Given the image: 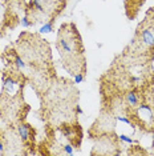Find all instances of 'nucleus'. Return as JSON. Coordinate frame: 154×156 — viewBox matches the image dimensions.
<instances>
[{"instance_id":"1","label":"nucleus","mask_w":154,"mask_h":156,"mask_svg":"<svg viewBox=\"0 0 154 156\" xmlns=\"http://www.w3.org/2000/svg\"><path fill=\"white\" fill-rule=\"evenodd\" d=\"M137 36L139 39V43H142L146 47H154V30L150 27H146L145 24H139Z\"/></svg>"},{"instance_id":"2","label":"nucleus","mask_w":154,"mask_h":156,"mask_svg":"<svg viewBox=\"0 0 154 156\" xmlns=\"http://www.w3.org/2000/svg\"><path fill=\"white\" fill-rule=\"evenodd\" d=\"M17 133H19V136H20V139H22L23 143H29V141L35 140L36 131H35L28 123L20 122L17 124Z\"/></svg>"},{"instance_id":"3","label":"nucleus","mask_w":154,"mask_h":156,"mask_svg":"<svg viewBox=\"0 0 154 156\" xmlns=\"http://www.w3.org/2000/svg\"><path fill=\"white\" fill-rule=\"evenodd\" d=\"M125 99H126V101H128V104L130 105V107H136V105L138 104V95H137V92H134V91H129L126 95H125Z\"/></svg>"},{"instance_id":"4","label":"nucleus","mask_w":154,"mask_h":156,"mask_svg":"<svg viewBox=\"0 0 154 156\" xmlns=\"http://www.w3.org/2000/svg\"><path fill=\"white\" fill-rule=\"evenodd\" d=\"M12 58H13V64H15L17 68H19V69H25V67H27L25 62H24V60L20 58L16 52H13V54H12Z\"/></svg>"},{"instance_id":"5","label":"nucleus","mask_w":154,"mask_h":156,"mask_svg":"<svg viewBox=\"0 0 154 156\" xmlns=\"http://www.w3.org/2000/svg\"><path fill=\"white\" fill-rule=\"evenodd\" d=\"M53 30H55L53 28V22H48L40 28V32L41 34H51V32H53Z\"/></svg>"},{"instance_id":"6","label":"nucleus","mask_w":154,"mask_h":156,"mask_svg":"<svg viewBox=\"0 0 154 156\" xmlns=\"http://www.w3.org/2000/svg\"><path fill=\"white\" fill-rule=\"evenodd\" d=\"M22 26L24 27V28H29V27H32V26H35V22H31L29 20V17H23L22 19Z\"/></svg>"},{"instance_id":"7","label":"nucleus","mask_w":154,"mask_h":156,"mask_svg":"<svg viewBox=\"0 0 154 156\" xmlns=\"http://www.w3.org/2000/svg\"><path fill=\"white\" fill-rule=\"evenodd\" d=\"M118 139H120L121 141H124V143H128V144H132L133 141H134L132 137L126 136V135H120V136H118Z\"/></svg>"},{"instance_id":"8","label":"nucleus","mask_w":154,"mask_h":156,"mask_svg":"<svg viewBox=\"0 0 154 156\" xmlns=\"http://www.w3.org/2000/svg\"><path fill=\"white\" fill-rule=\"evenodd\" d=\"M84 73L82 72H77L76 75H75V83H77V84H80V83H82L84 81Z\"/></svg>"},{"instance_id":"9","label":"nucleus","mask_w":154,"mask_h":156,"mask_svg":"<svg viewBox=\"0 0 154 156\" xmlns=\"http://www.w3.org/2000/svg\"><path fill=\"white\" fill-rule=\"evenodd\" d=\"M64 151H65V154H68V155H73V147L71 144H65L64 145Z\"/></svg>"},{"instance_id":"10","label":"nucleus","mask_w":154,"mask_h":156,"mask_svg":"<svg viewBox=\"0 0 154 156\" xmlns=\"http://www.w3.org/2000/svg\"><path fill=\"white\" fill-rule=\"evenodd\" d=\"M118 120V122H122V123H126V124H132V120L130 119H128V118H125V116H117L116 118Z\"/></svg>"},{"instance_id":"11","label":"nucleus","mask_w":154,"mask_h":156,"mask_svg":"<svg viewBox=\"0 0 154 156\" xmlns=\"http://www.w3.org/2000/svg\"><path fill=\"white\" fill-rule=\"evenodd\" d=\"M4 150H5V147H4V143H3V140H2V136H0V154H4Z\"/></svg>"},{"instance_id":"12","label":"nucleus","mask_w":154,"mask_h":156,"mask_svg":"<svg viewBox=\"0 0 154 156\" xmlns=\"http://www.w3.org/2000/svg\"><path fill=\"white\" fill-rule=\"evenodd\" d=\"M0 7H2V3H0Z\"/></svg>"}]
</instances>
